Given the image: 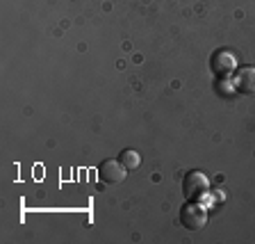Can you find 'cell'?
Listing matches in <instances>:
<instances>
[{
  "label": "cell",
  "mask_w": 255,
  "mask_h": 244,
  "mask_svg": "<svg viewBox=\"0 0 255 244\" xmlns=\"http://www.w3.org/2000/svg\"><path fill=\"white\" fill-rule=\"evenodd\" d=\"M217 89H219V94H223V96H233L235 94L233 80H217Z\"/></svg>",
  "instance_id": "cell-7"
},
{
  "label": "cell",
  "mask_w": 255,
  "mask_h": 244,
  "mask_svg": "<svg viewBox=\"0 0 255 244\" xmlns=\"http://www.w3.org/2000/svg\"><path fill=\"white\" fill-rule=\"evenodd\" d=\"M210 71L214 73L217 80H230L233 73L237 71V59L230 50H217L210 57Z\"/></svg>",
  "instance_id": "cell-3"
},
{
  "label": "cell",
  "mask_w": 255,
  "mask_h": 244,
  "mask_svg": "<svg viewBox=\"0 0 255 244\" xmlns=\"http://www.w3.org/2000/svg\"><path fill=\"white\" fill-rule=\"evenodd\" d=\"M212 199H214L212 203H219V201H223V192H212Z\"/></svg>",
  "instance_id": "cell-8"
},
{
  "label": "cell",
  "mask_w": 255,
  "mask_h": 244,
  "mask_svg": "<svg viewBox=\"0 0 255 244\" xmlns=\"http://www.w3.org/2000/svg\"><path fill=\"white\" fill-rule=\"evenodd\" d=\"M180 222H182V226L189 231H201L207 224L205 206L198 201H187L185 206L180 208Z\"/></svg>",
  "instance_id": "cell-2"
},
{
  "label": "cell",
  "mask_w": 255,
  "mask_h": 244,
  "mask_svg": "<svg viewBox=\"0 0 255 244\" xmlns=\"http://www.w3.org/2000/svg\"><path fill=\"white\" fill-rule=\"evenodd\" d=\"M126 174H128V169L119 162V160H105V162L98 167V176H101V181L107 183V185L123 183L126 181Z\"/></svg>",
  "instance_id": "cell-5"
},
{
  "label": "cell",
  "mask_w": 255,
  "mask_h": 244,
  "mask_svg": "<svg viewBox=\"0 0 255 244\" xmlns=\"http://www.w3.org/2000/svg\"><path fill=\"white\" fill-rule=\"evenodd\" d=\"M233 87L235 91L244 96H253L255 94V66H242L233 73Z\"/></svg>",
  "instance_id": "cell-4"
},
{
  "label": "cell",
  "mask_w": 255,
  "mask_h": 244,
  "mask_svg": "<svg viewBox=\"0 0 255 244\" xmlns=\"http://www.w3.org/2000/svg\"><path fill=\"white\" fill-rule=\"evenodd\" d=\"M182 194L187 201H201L205 194H210V178L203 171H189L182 181Z\"/></svg>",
  "instance_id": "cell-1"
},
{
  "label": "cell",
  "mask_w": 255,
  "mask_h": 244,
  "mask_svg": "<svg viewBox=\"0 0 255 244\" xmlns=\"http://www.w3.org/2000/svg\"><path fill=\"white\" fill-rule=\"evenodd\" d=\"M119 162H121L128 171H134V169H139V165H141V155L132 149H126V151H121V155H119Z\"/></svg>",
  "instance_id": "cell-6"
}]
</instances>
